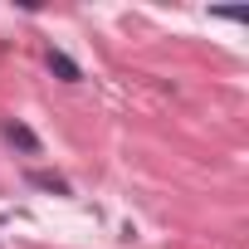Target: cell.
Returning a JSON list of instances; mask_svg holds the SVG:
<instances>
[{
	"mask_svg": "<svg viewBox=\"0 0 249 249\" xmlns=\"http://www.w3.org/2000/svg\"><path fill=\"white\" fill-rule=\"evenodd\" d=\"M0 137H5L20 157H44V142L35 137V127H25L20 117H0Z\"/></svg>",
	"mask_w": 249,
	"mask_h": 249,
	"instance_id": "6da1fadb",
	"label": "cell"
},
{
	"mask_svg": "<svg viewBox=\"0 0 249 249\" xmlns=\"http://www.w3.org/2000/svg\"><path fill=\"white\" fill-rule=\"evenodd\" d=\"M44 64H49V73H54L59 83H83V69H78L64 49H49V54H44Z\"/></svg>",
	"mask_w": 249,
	"mask_h": 249,
	"instance_id": "7a4b0ae2",
	"label": "cell"
},
{
	"mask_svg": "<svg viewBox=\"0 0 249 249\" xmlns=\"http://www.w3.org/2000/svg\"><path fill=\"white\" fill-rule=\"evenodd\" d=\"M25 181H30L35 191H49V196H73V186H69L59 171H39V166H35V171H25Z\"/></svg>",
	"mask_w": 249,
	"mask_h": 249,
	"instance_id": "3957f363",
	"label": "cell"
}]
</instances>
